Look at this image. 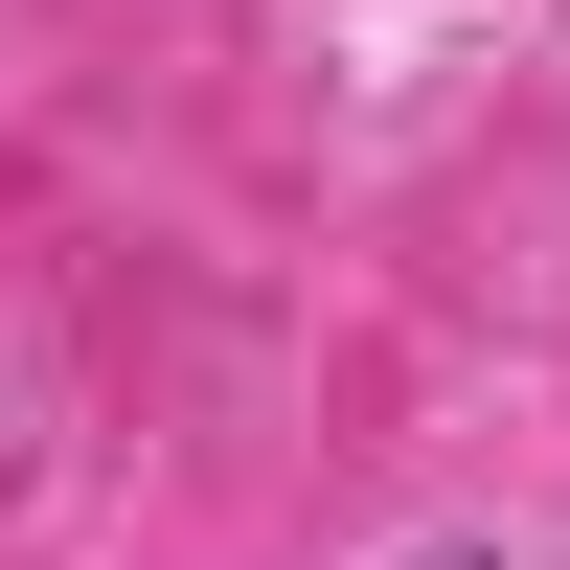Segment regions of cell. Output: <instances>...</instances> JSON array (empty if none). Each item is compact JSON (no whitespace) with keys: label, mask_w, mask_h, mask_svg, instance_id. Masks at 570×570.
I'll use <instances>...</instances> for the list:
<instances>
[{"label":"cell","mask_w":570,"mask_h":570,"mask_svg":"<svg viewBox=\"0 0 570 570\" xmlns=\"http://www.w3.org/2000/svg\"><path fill=\"white\" fill-rule=\"evenodd\" d=\"M411 570H502V548H411Z\"/></svg>","instance_id":"cell-1"}]
</instances>
